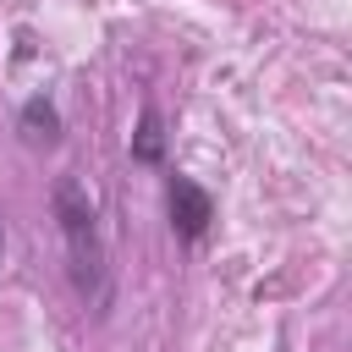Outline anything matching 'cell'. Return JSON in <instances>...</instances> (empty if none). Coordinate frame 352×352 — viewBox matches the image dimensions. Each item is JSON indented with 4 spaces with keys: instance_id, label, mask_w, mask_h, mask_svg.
I'll use <instances>...</instances> for the list:
<instances>
[{
    "instance_id": "obj_3",
    "label": "cell",
    "mask_w": 352,
    "mask_h": 352,
    "mask_svg": "<svg viewBox=\"0 0 352 352\" xmlns=\"http://www.w3.org/2000/svg\"><path fill=\"white\" fill-rule=\"evenodd\" d=\"M132 160H138V165H160V160H165V121H160V110H154V104H143V116H138Z\"/></svg>"
},
{
    "instance_id": "obj_4",
    "label": "cell",
    "mask_w": 352,
    "mask_h": 352,
    "mask_svg": "<svg viewBox=\"0 0 352 352\" xmlns=\"http://www.w3.org/2000/svg\"><path fill=\"white\" fill-rule=\"evenodd\" d=\"M16 121H22V138H28V143H55V138H60V116H55V104H50L44 94H33Z\"/></svg>"
},
{
    "instance_id": "obj_2",
    "label": "cell",
    "mask_w": 352,
    "mask_h": 352,
    "mask_svg": "<svg viewBox=\"0 0 352 352\" xmlns=\"http://www.w3.org/2000/svg\"><path fill=\"white\" fill-rule=\"evenodd\" d=\"M165 204H170V226H176L182 242H198V236L209 231V220H214V198H209L192 176H170Z\"/></svg>"
},
{
    "instance_id": "obj_1",
    "label": "cell",
    "mask_w": 352,
    "mask_h": 352,
    "mask_svg": "<svg viewBox=\"0 0 352 352\" xmlns=\"http://www.w3.org/2000/svg\"><path fill=\"white\" fill-rule=\"evenodd\" d=\"M55 220H60V236H66V275H72L77 297H88L104 314V302H110V264H104L94 198H88V187L77 176L55 182Z\"/></svg>"
}]
</instances>
